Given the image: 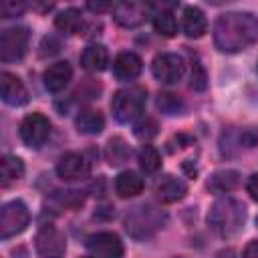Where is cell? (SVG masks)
Wrapping results in <instances>:
<instances>
[{
    "instance_id": "obj_1",
    "label": "cell",
    "mask_w": 258,
    "mask_h": 258,
    "mask_svg": "<svg viewBox=\"0 0 258 258\" xmlns=\"http://www.w3.org/2000/svg\"><path fill=\"white\" fill-rule=\"evenodd\" d=\"M258 42V18L250 12H226L214 24V44L222 52H240Z\"/></svg>"
},
{
    "instance_id": "obj_2",
    "label": "cell",
    "mask_w": 258,
    "mask_h": 258,
    "mask_svg": "<svg viewBox=\"0 0 258 258\" xmlns=\"http://www.w3.org/2000/svg\"><path fill=\"white\" fill-rule=\"evenodd\" d=\"M246 220L244 206L234 198H220L212 204L208 212V226L222 238L236 236Z\"/></svg>"
},
{
    "instance_id": "obj_3",
    "label": "cell",
    "mask_w": 258,
    "mask_h": 258,
    "mask_svg": "<svg viewBox=\"0 0 258 258\" xmlns=\"http://www.w3.org/2000/svg\"><path fill=\"white\" fill-rule=\"evenodd\" d=\"M163 224H165V214L151 204H141L125 216V230L133 238H147L155 234Z\"/></svg>"
},
{
    "instance_id": "obj_4",
    "label": "cell",
    "mask_w": 258,
    "mask_h": 258,
    "mask_svg": "<svg viewBox=\"0 0 258 258\" xmlns=\"http://www.w3.org/2000/svg\"><path fill=\"white\" fill-rule=\"evenodd\" d=\"M143 105H145V91L141 87H127V89H119L113 95L111 111L119 123H129L139 117Z\"/></svg>"
},
{
    "instance_id": "obj_5",
    "label": "cell",
    "mask_w": 258,
    "mask_h": 258,
    "mask_svg": "<svg viewBox=\"0 0 258 258\" xmlns=\"http://www.w3.org/2000/svg\"><path fill=\"white\" fill-rule=\"evenodd\" d=\"M28 222H30V212L24 202L12 200V202L4 204L0 210V238L8 240V238L24 232Z\"/></svg>"
},
{
    "instance_id": "obj_6",
    "label": "cell",
    "mask_w": 258,
    "mask_h": 258,
    "mask_svg": "<svg viewBox=\"0 0 258 258\" xmlns=\"http://www.w3.org/2000/svg\"><path fill=\"white\" fill-rule=\"evenodd\" d=\"M28 48V30L22 26H12L0 34V60L14 62L26 54Z\"/></svg>"
},
{
    "instance_id": "obj_7",
    "label": "cell",
    "mask_w": 258,
    "mask_h": 258,
    "mask_svg": "<svg viewBox=\"0 0 258 258\" xmlns=\"http://www.w3.org/2000/svg\"><path fill=\"white\" fill-rule=\"evenodd\" d=\"M34 248L40 258H62L67 250V238L64 234L54 226H42L36 232Z\"/></svg>"
},
{
    "instance_id": "obj_8",
    "label": "cell",
    "mask_w": 258,
    "mask_h": 258,
    "mask_svg": "<svg viewBox=\"0 0 258 258\" xmlns=\"http://www.w3.org/2000/svg\"><path fill=\"white\" fill-rule=\"evenodd\" d=\"M151 71H153V77L159 81V83H165V85H173L177 83L183 73H185V62L179 54L175 52H161L153 58L151 62Z\"/></svg>"
},
{
    "instance_id": "obj_9",
    "label": "cell",
    "mask_w": 258,
    "mask_h": 258,
    "mask_svg": "<svg viewBox=\"0 0 258 258\" xmlns=\"http://www.w3.org/2000/svg\"><path fill=\"white\" fill-rule=\"evenodd\" d=\"M50 135V121L42 113H30L20 123V137L28 147H40Z\"/></svg>"
},
{
    "instance_id": "obj_10",
    "label": "cell",
    "mask_w": 258,
    "mask_h": 258,
    "mask_svg": "<svg viewBox=\"0 0 258 258\" xmlns=\"http://www.w3.org/2000/svg\"><path fill=\"white\" fill-rule=\"evenodd\" d=\"M87 248L95 258H121L123 242L113 232H99L87 238Z\"/></svg>"
},
{
    "instance_id": "obj_11",
    "label": "cell",
    "mask_w": 258,
    "mask_h": 258,
    "mask_svg": "<svg viewBox=\"0 0 258 258\" xmlns=\"http://www.w3.org/2000/svg\"><path fill=\"white\" fill-rule=\"evenodd\" d=\"M56 173L64 181L85 179L91 173V161L83 153H64L56 163Z\"/></svg>"
},
{
    "instance_id": "obj_12",
    "label": "cell",
    "mask_w": 258,
    "mask_h": 258,
    "mask_svg": "<svg viewBox=\"0 0 258 258\" xmlns=\"http://www.w3.org/2000/svg\"><path fill=\"white\" fill-rule=\"evenodd\" d=\"M0 95H2V101L12 107H20L28 103V91L24 83L8 71L0 73Z\"/></svg>"
},
{
    "instance_id": "obj_13",
    "label": "cell",
    "mask_w": 258,
    "mask_h": 258,
    "mask_svg": "<svg viewBox=\"0 0 258 258\" xmlns=\"http://www.w3.org/2000/svg\"><path fill=\"white\" fill-rule=\"evenodd\" d=\"M147 8L149 6L137 4V2H121V4H115L113 6V18L123 28H135V26H139V24L145 22Z\"/></svg>"
},
{
    "instance_id": "obj_14",
    "label": "cell",
    "mask_w": 258,
    "mask_h": 258,
    "mask_svg": "<svg viewBox=\"0 0 258 258\" xmlns=\"http://www.w3.org/2000/svg\"><path fill=\"white\" fill-rule=\"evenodd\" d=\"M71 79H73V69L67 60H58V62L50 64L42 75V81H44V87L48 93H60L69 85Z\"/></svg>"
},
{
    "instance_id": "obj_15",
    "label": "cell",
    "mask_w": 258,
    "mask_h": 258,
    "mask_svg": "<svg viewBox=\"0 0 258 258\" xmlns=\"http://www.w3.org/2000/svg\"><path fill=\"white\" fill-rule=\"evenodd\" d=\"M143 69V60L135 52H119L113 60V73L121 81H133L139 77Z\"/></svg>"
},
{
    "instance_id": "obj_16",
    "label": "cell",
    "mask_w": 258,
    "mask_h": 258,
    "mask_svg": "<svg viewBox=\"0 0 258 258\" xmlns=\"http://www.w3.org/2000/svg\"><path fill=\"white\" fill-rule=\"evenodd\" d=\"M187 191V185L175 177V175H165L157 185H155V194L163 204H173L177 200H181Z\"/></svg>"
},
{
    "instance_id": "obj_17",
    "label": "cell",
    "mask_w": 258,
    "mask_h": 258,
    "mask_svg": "<svg viewBox=\"0 0 258 258\" xmlns=\"http://www.w3.org/2000/svg\"><path fill=\"white\" fill-rule=\"evenodd\" d=\"M181 28H183L185 36H189V38L204 36L206 28H208V22H206L204 12L198 6H185L183 18H181Z\"/></svg>"
},
{
    "instance_id": "obj_18",
    "label": "cell",
    "mask_w": 258,
    "mask_h": 258,
    "mask_svg": "<svg viewBox=\"0 0 258 258\" xmlns=\"http://www.w3.org/2000/svg\"><path fill=\"white\" fill-rule=\"evenodd\" d=\"M107 62H109V52H107V48L103 44H91L81 54V67L91 71V73L105 71Z\"/></svg>"
},
{
    "instance_id": "obj_19",
    "label": "cell",
    "mask_w": 258,
    "mask_h": 258,
    "mask_svg": "<svg viewBox=\"0 0 258 258\" xmlns=\"http://www.w3.org/2000/svg\"><path fill=\"white\" fill-rule=\"evenodd\" d=\"M75 125L81 133L85 135H99L105 127V117L101 115V111H95V109H85L77 115L75 119Z\"/></svg>"
},
{
    "instance_id": "obj_20",
    "label": "cell",
    "mask_w": 258,
    "mask_h": 258,
    "mask_svg": "<svg viewBox=\"0 0 258 258\" xmlns=\"http://www.w3.org/2000/svg\"><path fill=\"white\" fill-rule=\"evenodd\" d=\"M240 183V173L234 171V169H222V171H216L210 181H208V189L210 191H216V194H228L232 189H236Z\"/></svg>"
},
{
    "instance_id": "obj_21",
    "label": "cell",
    "mask_w": 258,
    "mask_h": 258,
    "mask_svg": "<svg viewBox=\"0 0 258 258\" xmlns=\"http://www.w3.org/2000/svg\"><path fill=\"white\" fill-rule=\"evenodd\" d=\"M143 189V179L135 171H121L115 179V191L121 198H135Z\"/></svg>"
},
{
    "instance_id": "obj_22",
    "label": "cell",
    "mask_w": 258,
    "mask_h": 258,
    "mask_svg": "<svg viewBox=\"0 0 258 258\" xmlns=\"http://www.w3.org/2000/svg\"><path fill=\"white\" fill-rule=\"evenodd\" d=\"M54 26H56L60 32H64V34H79V32L83 30V26H85V20H83L81 10H77V8H67V10H62V12L54 18Z\"/></svg>"
},
{
    "instance_id": "obj_23",
    "label": "cell",
    "mask_w": 258,
    "mask_h": 258,
    "mask_svg": "<svg viewBox=\"0 0 258 258\" xmlns=\"http://www.w3.org/2000/svg\"><path fill=\"white\" fill-rule=\"evenodd\" d=\"M24 175V163L16 155H6L0 161V181L2 185H10L12 181H18Z\"/></svg>"
},
{
    "instance_id": "obj_24",
    "label": "cell",
    "mask_w": 258,
    "mask_h": 258,
    "mask_svg": "<svg viewBox=\"0 0 258 258\" xmlns=\"http://www.w3.org/2000/svg\"><path fill=\"white\" fill-rule=\"evenodd\" d=\"M131 149L127 145V141L123 137H111L105 145V157L109 161V165H121L129 159Z\"/></svg>"
},
{
    "instance_id": "obj_25",
    "label": "cell",
    "mask_w": 258,
    "mask_h": 258,
    "mask_svg": "<svg viewBox=\"0 0 258 258\" xmlns=\"http://www.w3.org/2000/svg\"><path fill=\"white\" fill-rule=\"evenodd\" d=\"M153 28L157 34L165 36V38H171L175 36L177 32V22H175V16L171 10H161L153 16Z\"/></svg>"
},
{
    "instance_id": "obj_26",
    "label": "cell",
    "mask_w": 258,
    "mask_h": 258,
    "mask_svg": "<svg viewBox=\"0 0 258 258\" xmlns=\"http://www.w3.org/2000/svg\"><path fill=\"white\" fill-rule=\"evenodd\" d=\"M137 159H139L141 169L147 171V173H153V171H157L161 167V155L153 145H143L139 149V157Z\"/></svg>"
},
{
    "instance_id": "obj_27",
    "label": "cell",
    "mask_w": 258,
    "mask_h": 258,
    "mask_svg": "<svg viewBox=\"0 0 258 258\" xmlns=\"http://www.w3.org/2000/svg\"><path fill=\"white\" fill-rule=\"evenodd\" d=\"M157 129H159L157 121H155L153 117H149V115L139 117V119L135 121V125H133V133H135V137H139V139H143V141L153 139V137L157 135Z\"/></svg>"
},
{
    "instance_id": "obj_28",
    "label": "cell",
    "mask_w": 258,
    "mask_h": 258,
    "mask_svg": "<svg viewBox=\"0 0 258 258\" xmlns=\"http://www.w3.org/2000/svg\"><path fill=\"white\" fill-rule=\"evenodd\" d=\"M157 109L161 111V113H165V115H177L181 109H183V103H181V99L177 97V95H173V93H161L159 97H157Z\"/></svg>"
},
{
    "instance_id": "obj_29",
    "label": "cell",
    "mask_w": 258,
    "mask_h": 258,
    "mask_svg": "<svg viewBox=\"0 0 258 258\" xmlns=\"http://www.w3.org/2000/svg\"><path fill=\"white\" fill-rule=\"evenodd\" d=\"M206 87H208L206 71L200 62H194V67H191V89L194 91H206Z\"/></svg>"
},
{
    "instance_id": "obj_30",
    "label": "cell",
    "mask_w": 258,
    "mask_h": 258,
    "mask_svg": "<svg viewBox=\"0 0 258 258\" xmlns=\"http://www.w3.org/2000/svg\"><path fill=\"white\" fill-rule=\"evenodd\" d=\"M56 200L64 208H77L83 204V196L79 191H56Z\"/></svg>"
},
{
    "instance_id": "obj_31",
    "label": "cell",
    "mask_w": 258,
    "mask_h": 258,
    "mask_svg": "<svg viewBox=\"0 0 258 258\" xmlns=\"http://www.w3.org/2000/svg\"><path fill=\"white\" fill-rule=\"evenodd\" d=\"M24 8H26L24 2H14V0H4V2H0V14H2L4 18H10V16L20 14Z\"/></svg>"
},
{
    "instance_id": "obj_32",
    "label": "cell",
    "mask_w": 258,
    "mask_h": 258,
    "mask_svg": "<svg viewBox=\"0 0 258 258\" xmlns=\"http://www.w3.org/2000/svg\"><path fill=\"white\" fill-rule=\"evenodd\" d=\"M246 189H248V194L252 196V200H256V202H258V173H252V175L248 177Z\"/></svg>"
},
{
    "instance_id": "obj_33",
    "label": "cell",
    "mask_w": 258,
    "mask_h": 258,
    "mask_svg": "<svg viewBox=\"0 0 258 258\" xmlns=\"http://www.w3.org/2000/svg\"><path fill=\"white\" fill-rule=\"evenodd\" d=\"M242 258H258V240H252L248 242V246L244 248V254Z\"/></svg>"
},
{
    "instance_id": "obj_34",
    "label": "cell",
    "mask_w": 258,
    "mask_h": 258,
    "mask_svg": "<svg viewBox=\"0 0 258 258\" xmlns=\"http://www.w3.org/2000/svg\"><path fill=\"white\" fill-rule=\"evenodd\" d=\"M89 8L91 10H107V8H111L113 10V4H109V2H89Z\"/></svg>"
},
{
    "instance_id": "obj_35",
    "label": "cell",
    "mask_w": 258,
    "mask_h": 258,
    "mask_svg": "<svg viewBox=\"0 0 258 258\" xmlns=\"http://www.w3.org/2000/svg\"><path fill=\"white\" fill-rule=\"evenodd\" d=\"M256 224H258V218H256Z\"/></svg>"
}]
</instances>
